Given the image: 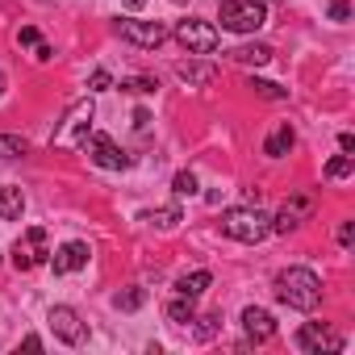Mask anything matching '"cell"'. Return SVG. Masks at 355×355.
Segmentation results:
<instances>
[{"mask_svg": "<svg viewBox=\"0 0 355 355\" xmlns=\"http://www.w3.org/2000/svg\"><path fill=\"white\" fill-rule=\"evenodd\" d=\"M276 297L288 305V309H318L322 305V280L309 272V268H284L276 276Z\"/></svg>", "mask_w": 355, "mask_h": 355, "instance_id": "6da1fadb", "label": "cell"}, {"mask_svg": "<svg viewBox=\"0 0 355 355\" xmlns=\"http://www.w3.org/2000/svg\"><path fill=\"white\" fill-rule=\"evenodd\" d=\"M222 234L226 239H239V243H263L272 234V222L259 209L243 205V209H226L222 214Z\"/></svg>", "mask_w": 355, "mask_h": 355, "instance_id": "7a4b0ae2", "label": "cell"}, {"mask_svg": "<svg viewBox=\"0 0 355 355\" xmlns=\"http://www.w3.org/2000/svg\"><path fill=\"white\" fill-rule=\"evenodd\" d=\"M76 146L96 163V167H105V171H125L130 167V155L109 138V134H96V130H84L80 138H76Z\"/></svg>", "mask_w": 355, "mask_h": 355, "instance_id": "3957f363", "label": "cell"}, {"mask_svg": "<svg viewBox=\"0 0 355 355\" xmlns=\"http://www.w3.org/2000/svg\"><path fill=\"white\" fill-rule=\"evenodd\" d=\"M218 17H222V30L230 34H255L259 26H268V13L259 0H222Z\"/></svg>", "mask_w": 355, "mask_h": 355, "instance_id": "277c9868", "label": "cell"}, {"mask_svg": "<svg viewBox=\"0 0 355 355\" xmlns=\"http://www.w3.org/2000/svg\"><path fill=\"white\" fill-rule=\"evenodd\" d=\"M175 42H180L189 55H214L218 42H222V34L209 21H201V17H184L180 26H175Z\"/></svg>", "mask_w": 355, "mask_h": 355, "instance_id": "5b68a950", "label": "cell"}, {"mask_svg": "<svg viewBox=\"0 0 355 355\" xmlns=\"http://www.w3.org/2000/svg\"><path fill=\"white\" fill-rule=\"evenodd\" d=\"M46 259H51L46 230H42V226H30L26 239H17V247H13V268H17V272H34V268H42Z\"/></svg>", "mask_w": 355, "mask_h": 355, "instance_id": "8992f818", "label": "cell"}, {"mask_svg": "<svg viewBox=\"0 0 355 355\" xmlns=\"http://www.w3.org/2000/svg\"><path fill=\"white\" fill-rule=\"evenodd\" d=\"M117 34L125 42L142 46V51H155V46L167 42V26H159V21H134V17H125V21H117Z\"/></svg>", "mask_w": 355, "mask_h": 355, "instance_id": "52a82bcc", "label": "cell"}, {"mask_svg": "<svg viewBox=\"0 0 355 355\" xmlns=\"http://www.w3.org/2000/svg\"><path fill=\"white\" fill-rule=\"evenodd\" d=\"M88 121H92V101H76V105L67 109V117H63V125L55 130V138H51V142H55V146H67L76 134H84V130H88Z\"/></svg>", "mask_w": 355, "mask_h": 355, "instance_id": "ba28073f", "label": "cell"}, {"mask_svg": "<svg viewBox=\"0 0 355 355\" xmlns=\"http://www.w3.org/2000/svg\"><path fill=\"white\" fill-rule=\"evenodd\" d=\"M309 214H313V197H309V193H297L293 201H284V209H280V218L272 222V230H276V234H293Z\"/></svg>", "mask_w": 355, "mask_h": 355, "instance_id": "9c48e42d", "label": "cell"}, {"mask_svg": "<svg viewBox=\"0 0 355 355\" xmlns=\"http://www.w3.org/2000/svg\"><path fill=\"white\" fill-rule=\"evenodd\" d=\"M297 347H301V351H338L343 338H338L334 330H326L322 322H305V326L297 330Z\"/></svg>", "mask_w": 355, "mask_h": 355, "instance_id": "30bf717a", "label": "cell"}, {"mask_svg": "<svg viewBox=\"0 0 355 355\" xmlns=\"http://www.w3.org/2000/svg\"><path fill=\"white\" fill-rule=\"evenodd\" d=\"M51 330H55V338H63V343H84V326H80V313L71 309V305H55L51 309Z\"/></svg>", "mask_w": 355, "mask_h": 355, "instance_id": "8fae6325", "label": "cell"}, {"mask_svg": "<svg viewBox=\"0 0 355 355\" xmlns=\"http://www.w3.org/2000/svg\"><path fill=\"white\" fill-rule=\"evenodd\" d=\"M88 243H63L55 255H51V263H55V276H71V272H80L84 263H88Z\"/></svg>", "mask_w": 355, "mask_h": 355, "instance_id": "7c38bea8", "label": "cell"}, {"mask_svg": "<svg viewBox=\"0 0 355 355\" xmlns=\"http://www.w3.org/2000/svg\"><path fill=\"white\" fill-rule=\"evenodd\" d=\"M243 330H247V343H268V338L276 334V322H272L268 309L247 305V309H243Z\"/></svg>", "mask_w": 355, "mask_h": 355, "instance_id": "4fadbf2b", "label": "cell"}, {"mask_svg": "<svg viewBox=\"0 0 355 355\" xmlns=\"http://www.w3.org/2000/svg\"><path fill=\"white\" fill-rule=\"evenodd\" d=\"M293 142H297V130H293L288 121H280V125L268 134V142H263V155H268V159H284V155L293 150Z\"/></svg>", "mask_w": 355, "mask_h": 355, "instance_id": "5bb4252c", "label": "cell"}, {"mask_svg": "<svg viewBox=\"0 0 355 355\" xmlns=\"http://www.w3.org/2000/svg\"><path fill=\"white\" fill-rule=\"evenodd\" d=\"M175 76H180L184 84H193V88H209L214 80H218V67L214 63H180V67H175Z\"/></svg>", "mask_w": 355, "mask_h": 355, "instance_id": "9a60e30c", "label": "cell"}, {"mask_svg": "<svg viewBox=\"0 0 355 355\" xmlns=\"http://www.w3.org/2000/svg\"><path fill=\"white\" fill-rule=\"evenodd\" d=\"M21 214H26V193L17 184H5V189H0V218H5V222H21Z\"/></svg>", "mask_w": 355, "mask_h": 355, "instance_id": "2e32d148", "label": "cell"}, {"mask_svg": "<svg viewBox=\"0 0 355 355\" xmlns=\"http://www.w3.org/2000/svg\"><path fill=\"white\" fill-rule=\"evenodd\" d=\"M209 284H214V276H209L205 268H197V272H189V276H180V280H175V293H180V297H193V301H197V297H201Z\"/></svg>", "mask_w": 355, "mask_h": 355, "instance_id": "e0dca14e", "label": "cell"}, {"mask_svg": "<svg viewBox=\"0 0 355 355\" xmlns=\"http://www.w3.org/2000/svg\"><path fill=\"white\" fill-rule=\"evenodd\" d=\"M230 59H234V63H251V67H263V63H272V46H263V42H247V46L230 51Z\"/></svg>", "mask_w": 355, "mask_h": 355, "instance_id": "ac0fdd59", "label": "cell"}, {"mask_svg": "<svg viewBox=\"0 0 355 355\" xmlns=\"http://www.w3.org/2000/svg\"><path fill=\"white\" fill-rule=\"evenodd\" d=\"M17 42H21V46H34V59H38V63H51V59H55V51L38 38L34 26H21V30H17Z\"/></svg>", "mask_w": 355, "mask_h": 355, "instance_id": "d6986e66", "label": "cell"}, {"mask_svg": "<svg viewBox=\"0 0 355 355\" xmlns=\"http://www.w3.org/2000/svg\"><path fill=\"white\" fill-rule=\"evenodd\" d=\"M167 322H197L193 297H175V301H167Z\"/></svg>", "mask_w": 355, "mask_h": 355, "instance_id": "ffe728a7", "label": "cell"}, {"mask_svg": "<svg viewBox=\"0 0 355 355\" xmlns=\"http://www.w3.org/2000/svg\"><path fill=\"white\" fill-rule=\"evenodd\" d=\"M30 155V142L21 134H0V159H21Z\"/></svg>", "mask_w": 355, "mask_h": 355, "instance_id": "44dd1931", "label": "cell"}, {"mask_svg": "<svg viewBox=\"0 0 355 355\" xmlns=\"http://www.w3.org/2000/svg\"><path fill=\"white\" fill-rule=\"evenodd\" d=\"M142 222H150V226H159V230H171L175 222H180V209H175V205H167V209H155V214H142Z\"/></svg>", "mask_w": 355, "mask_h": 355, "instance_id": "7402d4cb", "label": "cell"}, {"mask_svg": "<svg viewBox=\"0 0 355 355\" xmlns=\"http://www.w3.org/2000/svg\"><path fill=\"white\" fill-rule=\"evenodd\" d=\"M351 171H355V159H351V155H338V159L326 163V180H347Z\"/></svg>", "mask_w": 355, "mask_h": 355, "instance_id": "603a6c76", "label": "cell"}, {"mask_svg": "<svg viewBox=\"0 0 355 355\" xmlns=\"http://www.w3.org/2000/svg\"><path fill=\"white\" fill-rule=\"evenodd\" d=\"M247 88H255V92L268 96V101H284V96H288V88H280V84H272V80H247Z\"/></svg>", "mask_w": 355, "mask_h": 355, "instance_id": "cb8c5ba5", "label": "cell"}, {"mask_svg": "<svg viewBox=\"0 0 355 355\" xmlns=\"http://www.w3.org/2000/svg\"><path fill=\"white\" fill-rule=\"evenodd\" d=\"M171 193H175V197H193V193H197V175H193V171H175Z\"/></svg>", "mask_w": 355, "mask_h": 355, "instance_id": "d4e9b609", "label": "cell"}, {"mask_svg": "<svg viewBox=\"0 0 355 355\" xmlns=\"http://www.w3.org/2000/svg\"><path fill=\"white\" fill-rule=\"evenodd\" d=\"M121 88H125V92H138V96H146V92H155L159 84H155V80H146V76H134V80H121Z\"/></svg>", "mask_w": 355, "mask_h": 355, "instance_id": "484cf974", "label": "cell"}, {"mask_svg": "<svg viewBox=\"0 0 355 355\" xmlns=\"http://www.w3.org/2000/svg\"><path fill=\"white\" fill-rule=\"evenodd\" d=\"M142 301H146V293H142V288H130V293H117L113 305H117V309H138Z\"/></svg>", "mask_w": 355, "mask_h": 355, "instance_id": "4316f807", "label": "cell"}, {"mask_svg": "<svg viewBox=\"0 0 355 355\" xmlns=\"http://www.w3.org/2000/svg\"><path fill=\"white\" fill-rule=\"evenodd\" d=\"M351 17V5L347 0H330V21H347Z\"/></svg>", "mask_w": 355, "mask_h": 355, "instance_id": "83f0119b", "label": "cell"}, {"mask_svg": "<svg viewBox=\"0 0 355 355\" xmlns=\"http://www.w3.org/2000/svg\"><path fill=\"white\" fill-rule=\"evenodd\" d=\"M109 84H113V80H109V71H92V80H88V88H92V92H105Z\"/></svg>", "mask_w": 355, "mask_h": 355, "instance_id": "f1b7e54d", "label": "cell"}, {"mask_svg": "<svg viewBox=\"0 0 355 355\" xmlns=\"http://www.w3.org/2000/svg\"><path fill=\"white\" fill-rule=\"evenodd\" d=\"M351 239H355V222H343V226H338V243L351 247Z\"/></svg>", "mask_w": 355, "mask_h": 355, "instance_id": "f546056e", "label": "cell"}, {"mask_svg": "<svg viewBox=\"0 0 355 355\" xmlns=\"http://www.w3.org/2000/svg\"><path fill=\"white\" fill-rule=\"evenodd\" d=\"M134 125H138V130H146V125H150V113H146V109H138V113H134Z\"/></svg>", "mask_w": 355, "mask_h": 355, "instance_id": "4dcf8cb0", "label": "cell"}, {"mask_svg": "<svg viewBox=\"0 0 355 355\" xmlns=\"http://www.w3.org/2000/svg\"><path fill=\"white\" fill-rule=\"evenodd\" d=\"M338 146H343V155H351V150H355V134H343Z\"/></svg>", "mask_w": 355, "mask_h": 355, "instance_id": "1f68e13d", "label": "cell"}, {"mask_svg": "<svg viewBox=\"0 0 355 355\" xmlns=\"http://www.w3.org/2000/svg\"><path fill=\"white\" fill-rule=\"evenodd\" d=\"M21 347H26V351H42V338H38V334H30V338H26Z\"/></svg>", "mask_w": 355, "mask_h": 355, "instance_id": "d6a6232c", "label": "cell"}, {"mask_svg": "<svg viewBox=\"0 0 355 355\" xmlns=\"http://www.w3.org/2000/svg\"><path fill=\"white\" fill-rule=\"evenodd\" d=\"M121 5H125V9H134V13H138V9H146V5H150V0H121Z\"/></svg>", "mask_w": 355, "mask_h": 355, "instance_id": "836d02e7", "label": "cell"}, {"mask_svg": "<svg viewBox=\"0 0 355 355\" xmlns=\"http://www.w3.org/2000/svg\"><path fill=\"white\" fill-rule=\"evenodd\" d=\"M259 5H280V0H259Z\"/></svg>", "mask_w": 355, "mask_h": 355, "instance_id": "e575fe53", "label": "cell"}, {"mask_svg": "<svg viewBox=\"0 0 355 355\" xmlns=\"http://www.w3.org/2000/svg\"><path fill=\"white\" fill-rule=\"evenodd\" d=\"M0 92H5V76H0Z\"/></svg>", "mask_w": 355, "mask_h": 355, "instance_id": "d590c367", "label": "cell"}, {"mask_svg": "<svg viewBox=\"0 0 355 355\" xmlns=\"http://www.w3.org/2000/svg\"><path fill=\"white\" fill-rule=\"evenodd\" d=\"M175 5H189V0H175Z\"/></svg>", "mask_w": 355, "mask_h": 355, "instance_id": "8d00e7d4", "label": "cell"}]
</instances>
